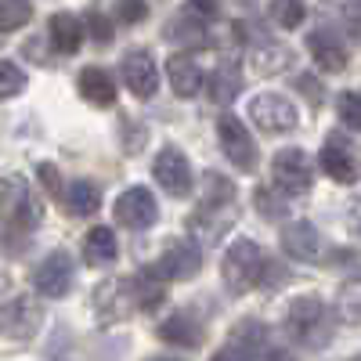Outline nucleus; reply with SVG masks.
I'll return each mask as SVG.
<instances>
[{"label": "nucleus", "instance_id": "58836bf2", "mask_svg": "<svg viewBox=\"0 0 361 361\" xmlns=\"http://www.w3.org/2000/svg\"><path fill=\"white\" fill-rule=\"evenodd\" d=\"M188 8H192V15H199V18H217V0H188Z\"/></svg>", "mask_w": 361, "mask_h": 361}, {"label": "nucleus", "instance_id": "39448f33", "mask_svg": "<svg viewBox=\"0 0 361 361\" xmlns=\"http://www.w3.org/2000/svg\"><path fill=\"white\" fill-rule=\"evenodd\" d=\"M271 177H275V188L282 192V199H300L311 192V159L300 148H282L271 159Z\"/></svg>", "mask_w": 361, "mask_h": 361}, {"label": "nucleus", "instance_id": "7ed1b4c3", "mask_svg": "<svg viewBox=\"0 0 361 361\" xmlns=\"http://www.w3.org/2000/svg\"><path fill=\"white\" fill-rule=\"evenodd\" d=\"M286 333L296 343H307V347H325L329 343V311L318 296H296L289 311H286Z\"/></svg>", "mask_w": 361, "mask_h": 361}, {"label": "nucleus", "instance_id": "79ce46f5", "mask_svg": "<svg viewBox=\"0 0 361 361\" xmlns=\"http://www.w3.org/2000/svg\"><path fill=\"white\" fill-rule=\"evenodd\" d=\"M350 221H354V228H361V199H357L354 209H350Z\"/></svg>", "mask_w": 361, "mask_h": 361}, {"label": "nucleus", "instance_id": "72a5a7b5", "mask_svg": "<svg viewBox=\"0 0 361 361\" xmlns=\"http://www.w3.org/2000/svg\"><path fill=\"white\" fill-rule=\"evenodd\" d=\"M166 37H177V40H185V44H195L202 40V25H188V18H177L173 25H166Z\"/></svg>", "mask_w": 361, "mask_h": 361}, {"label": "nucleus", "instance_id": "4be33fe9", "mask_svg": "<svg viewBox=\"0 0 361 361\" xmlns=\"http://www.w3.org/2000/svg\"><path fill=\"white\" fill-rule=\"evenodd\" d=\"M199 264H202V257H199L195 246L170 243L166 253H163V260H159V271H163L166 279H188V275H195V271H199Z\"/></svg>", "mask_w": 361, "mask_h": 361}, {"label": "nucleus", "instance_id": "37998d69", "mask_svg": "<svg viewBox=\"0 0 361 361\" xmlns=\"http://www.w3.org/2000/svg\"><path fill=\"white\" fill-rule=\"evenodd\" d=\"M148 361H177V357H148Z\"/></svg>", "mask_w": 361, "mask_h": 361}, {"label": "nucleus", "instance_id": "473e14b6", "mask_svg": "<svg viewBox=\"0 0 361 361\" xmlns=\"http://www.w3.org/2000/svg\"><path fill=\"white\" fill-rule=\"evenodd\" d=\"M340 119L350 130H361V94H340Z\"/></svg>", "mask_w": 361, "mask_h": 361}, {"label": "nucleus", "instance_id": "b1692460", "mask_svg": "<svg viewBox=\"0 0 361 361\" xmlns=\"http://www.w3.org/2000/svg\"><path fill=\"white\" fill-rule=\"evenodd\" d=\"M62 202L73 217H94L102 209V192L90 185V180H73V185H66Z\"/></svg>", "mask_w": 361, "mask_h": 361}, {"label": "nucleus", "instance_id": "4468645a", "mask_svg": "<svg viewBox=\"0 0 361 361\" xmlns=\"http://www.w3.org/2000/svg\"><path fill=\"white\" fill-rule=\"evenodd\" d=\"M318 163H322V170L333 177V180H340V185H354L357 173H361V170H357V159H354V152H350V145H347L340 134H333V137L325 141Z\"/></svg>", "mask_w": 361, "mask_h": 361}, {"label": "nucleus", "instance_id": "412c9836", "mask_svg": "<svg viewBox=\"0 0 361 361\" xmlns=\"http://www.w3.org/2000/svg\"><path fill=\"white\" fill-rule=\"evenodd\" d=\"M47 37H51L58 54H76L80 44H83V22L76 15H69V11H58L47 22Z\"/></svg>", "mask_w": 361, "mask_h": 361}, {"label": "nucleus", "instance_id": "dca6fc26", "mask_svg": "<svg viewBox=\"0 0 361 361\" xmlns=\"http://www.w3.org/2000/svg\"><path fill=\"white\" fill-rule=\"evenodd\" d=\"M130 304H134V296H130V286H123V282H102L94 293V311H98L102 325L123 322L130 314Z\"/></svg>", "mask_w": 361, "mask_h": 361}, {"label": "nucleus", "instance_id": "ddd939ff", "mask_svg": "<svg viewBox=\"0 0 361 361\" xmlns=\"http://www.w3.org/2000/svg\"><path fill=\"white\" fill-rule=\"evenodd\" d=\"M279 243H282V253L289 260H300V264H311V260L322 257V238H318V231H314L311 221L286 224L282 235H279Z\"/></svg>", "mask_w": 361, "mask_h": 361}, {"label": "nucleus", "instance_id": "20e7f679", "mask_svg": "<svg viewBox=\"0 0 361 361\" xmlns=\"http://www.w3.org/2000/svg\"><path fill=\"white\" fill-rule=\"evenodd\" d=\"M0 202H4V224H8V238L15 231H33L44 217L40 209V199L29 192V185L22 177L8 173L4 177V195H0Z\"/></svg>", "mask_w": 361, "mask_h": 361}, {"label": "nucleus", "instance_id": "6ab92c4d", "mask_svg": "<svg viewBox=\"0 0 361 361\" xmlns=\"http://www.w3.org/2000/svg\"><path fill=\"white\" fill-rule=\"evenodd\" d=\"M76 87H80V94L90 102V105H98V109H109L116 102V80L112 73H105L102 66H87L80 76H76Z\"/></svg>", "mask_w": 361, "mask_h": 361}, {"label": "nucleus", "instance_id": "f257e3e1", "mask_svg": "<svg viewBox=\"0 0 361 361\" xmlns=\"http://www.w3.org/2000/svg\"><path fill=\"white\" fill-rule=\"evenodd\" d=\"M238 217V202H235V185L221 173H206L202 177V199L199 209H192L188 231L199 246H214L224 238V231Z\"/></svg>", "mask_w": 361, "mask_h": 361}, {"label": "nucleus", "instance_id": "4c0bfd02", "mask_svg": "<svg viewBox=\"0 0 361 361\" xmlns=\"http://www.w3.org/2000/svg\"><path fill=\"white\" fill-rule=\"evenodd\" d=\"M343 18H347V25H350V33H357V37H361V0H347Z\"/></svg>", "mask_w": 361, "mask_h": 361}, {"label": "nucleus", "instance_id": "ea45409f", "mask_svg": "<svg viewBox=\"0 0 361 361\" xmlns=\"http://www.w3.org/2000/svg\"><path fill=\"white\" fill-rule=\"evenodd\" d=\"M296 87L304 90V94H307V98H311L314 105L322 102V87H318V83H311V76H296Z\"/></svg>", "mask_w": 361, "mask_h": 361}, {"label": "nucleus", "instance_id": "2eb2a0df", "mask_svg": "<svg viewBox=\"0 0 361 361\" xmlns=\"http://www.w3.org/2000/svg\"><path fill=\"white\" fill-rule=\"evenodd\" d=\"M307 51L322 73H343L347 69V47L333 29H314L307 37Z\"/></svg>", "mask_w": 361, "mask_h": 361}, {"label": "nucleus", "instance_id": "0eeeda50", "mask_svg": "<svg viewBox=\"0 0 361 361\" xmlns=\"http://www.w3.org/2000/svg\"><path fill=\"white\" fill-rule=\"evenodd\" d=\"M152 173H156L159 188H163L166 195H173V199L192 195L195 180H192V166H188V159H185V152H180V148L166 145L163 152L156 156V163H152Z\"/></svg>", "mask_w": 361, "mask_h": 361}, {"label": "nucleus", "instance_id": "423d86ee", "mask_svg": "<svg viewBox=\"0 0 361 361\" xmlns=\"http://www.w3.org/2000/svg\"><path fill=\"white\" fill-rule=\"evenodd\" d=\"M217 137H221V152L228 156V163L243 173H253L257 170V145L250 137V130L243 127V119L224 112L217 119Z\"/></svg>", "mask_w": 361, "mask_h": 361}, {"label": "nucleus", "instance_id": "a878e982", "mask_svg": "<svg viewBox=\"0 0 361 361\" xmlns=\"http://www.w3.org/2000/svg\"><path fill=\"white\" fill-rule=\"evenodd\" d=\"M83 253H87V264H112L116 260V235L112 228H90L87 231V243H83Z\"/></svg>", "mask_w": 361, "mask_h": 361}, {"label": "nucleus", "instance_id": "9d476101", "mask_svg": "<svg viewBox=\"0 0 361 361\" xmlns=\"http://www.w3.org/2000/svg\"><path fill=\"white\" fill-rule=\"evenodd\" d=\"M156 217H159V206H156V195L148 192V188H141V185H134V188H127L123 195L116 199V221L119 224H127V228H152L156 224Z\"/></svg>", "mask_w": 361, "mask_h": 361}, {"label": "nucleus", "instance_id": "f704fd0d", "mask_svg": "<svg viewBox=\"0 0 361 361\" xmlns=\"http://www.w3.org/2000/svg\"><path fill=\"white\" fill-rule=\"evenodd\" d=\"M87 29H90V37H94L98 44H109V40H112V25H109V18L98 15V11L87 15Z\"/></svg>", "mask_w": 361, "mask_h": 361}, {"label": "nucleus", "instance_id": "6e6552de", "mask_svg": "<svg viewBox=\"0 0 361 361\" xmlns=\"http://www.w3.org/2000/svg\"><path fill=\"white\" fill-rule=\"evenodd\" d=\"M250 119L257 123V130H267V134H286L300 123L293 102H286L282 94H271V90L250 102Z\"/></svg>", "mask_w": 361, "mask_h": 361}, {"label": "nucleus", "instance_id": "c756f323", "mask_svg": "<svg viewBox=\"0 0 361 361\" xmlns=\"http://www.w3.org/2000/svg\"><path fill=\"white\" fill-rule=\"evenodd\" d=\"M340 318L343 322H350V325H361V279H354V282H347L343 289H340Z\"/></svg>", "mask_w": 361, "mask_h": 361}, {"label": "nucleus", "instance_id": "f3484780", "mask_svg": "<svg viewBox=\"0 0 361 361\" xmlns=\"http://www.w3.org/2000/svg\"><path fill=\"white\" fill-rule=\"evenodd\" d=\"M166 275L159 271V264H152V267H141L137 275L130 279V296H134V304L141 307V311H156L163 300H166Z\"/></svg>", "mask_w": 361, "mask_h": 361}, {"label": "nucleus", "instance_id": "aec40b11", "mask_svg": "<svg viewBox=\"0 0 361 361\" xmlns=\"http://www.w3.org/2000/svg\"><path fill=\"white\" fill-rule=\"evenodd\" d=\"M159 340H166L173 347H199L202 343V325L192 311H173L159 325Z\"/></svg>", "mask_w": 361, "mask_h": 361}, {"label": "nucleus", "instance_id": "bb28decb", "mask_svg": "<svg viewBox=\"0 0 361 361\" xmlns=\"http://www.w3.org/2000/svg\"><path fill=\"white\" fill-rule=\"evenodd\" d=\"M228 343H235V347H243V350H250L253 357L264 350V343H267V325L264 322H257V318H243L235 329H231V336H228Z\"/></svg>", "mask_w": 361, "mask_h": 361}, {"label": "nucleus", "instance_id": "a19ab883", "mask_svg": "<svg viewBox=\"0 0 361 361\" xmlns=\"http://www.w3.org/2000/svg\"><path fill=\"white\" fill-rule=\"evenodd\" d=\"M267 361H296V357H293L289 350H271V354H267Z\"/></svg>", "mask_w": 361, "mask_h": 361}, {"label": "nucleus", "instance_id": "cd10ccee", "mask_svg": "<svg viewBox=\"0 0 361 361\" xmlns=\"http://www.w3.org/2000/svg\"><path fill=\"white\" fill-rule=\"evenodd\" d=\"M33 18V0H0V29L15 33Z\"/></svg>", "mask_w": 361, "mask_h": 361}, {"label": "nucleus", "instance_id": "1a4fd4ad", "mask_svg": "<svg viewBox=\"0 0 361 361\" xmlns=\"http://www.w3.org/2000/svg\"><path fill=\"white\" fill-rule=\"evenodd\" d=\"M119 76H123L127 90L134 98H152L159 90V69H156V58L148 54L145 47L127 51L123 54V66H119Z\"/></svg>", "mask_w": 361, "mask_h": 361}, {"label": "nucleus", "instance_id": "c03bdc74", "mask_svg": "<svg viewBox=\"0 0 361 361\" xmlns=\"http://www.w3.org/2000/svg\"><path fill=\"white\" fill-rule=\"evenodd\" d=\"M354 361H361V357H354Z\"/></svg>", "mask_w": 361, "mask_h": 361}, {"label": "nucleus", "instance_id": "c85d7f7f", "mask_svg": "<svg viewBox=\"0 0 361 361\" xmlns=\"http://www.w3.org/2000/svg\"><path fill=\"white\" fill-rule=\"evenodd\" d=\"M267 15H271V22H275L279 29H296L300 22H304V4L300 0H271L267 4Z\"/></svg>", "mask_w": 361, "mask_h": 361}, {"label": "nucleus", "instance_id": "9b49d317", "mask_svg": "<svg viewBox=\"0 0 361 361\" xmlns=\"http://www.w3.org/2000/svg\"><path fill=\"white\" fill-rule=\"evenodd\" d=\"M33 282L44 296L51 300H62L69 289H73V257L69 253H51L37 264L33 271Z\"/></svg>", "mask_w": 361, "mask_h": 361}, {"label": "nucleus", "instance_id": "393cba45", "mask_svg": "<svg viewBox=\"0 0 361 361\" xmlns=\"http://www.w3.org/2000/svg\"><path fill=\"white\" fill-rule=\"evenodd\" d=\"M243 90V76H238V66L235 62H221L214 69V80H209V98L217 105H228L235 102V94Z\"/></svg>", "mask_w": 361, "mask_h": 361}, {"label": "nucleus", "instance_id": "7c9ffc66", "mask_svg": "<svg viewBox=\"0 0 361 361\" xmlns=\"http://www.w3.org/2000/svg\"><path fill=\"white\" fill-rule=\"evenodd\" d=\"M22 87H25V73H22L15 62H4V66H0V94H4V98H15Z\"/></svg>", "mask_w": 361, "mask_h": 361}, {"label": "nucleus", "instance_id": "e433bc0d", "mask_svg": "<svg viewBox=\"0 0 361 361\" xmlns=\"http://www.w3.org/2000/svg\"><path fill=\"white\" fill-rule=\"evenodd\" d=\"M209 361H257V357H253L250 350H243V347H235V343H224Z\"/></svg>", "mask_w": 361, "mask_h": 361}, {"label": "nucleus", "instance_id": "a211bd4d", "mask_svg": "<svg viewBox=\"0 0 361 361\" xmlns=\"http://www.w3.org/2000/svg\"><path fill=\"white\" fill-rule=\"evenodd\" d=\"M166 76H170V87H173L177 98H192V94H199V87H202V69H199V62L188 51L170 54Z\"/></svg>", "mask_w": 361, "mask_h": 361}, {"label": "nucleus", "instance_id": "c9c22d12", "mask_svg": "<svg viewBox=\"0 0 361 361\" xmlns=\"http://www.w3.org/2000/svg\"><path fill=\"white\" fill-rule=\"evenodd\" d=\"M37 170H40V180H44V188H47V192H54V195H66V192H62V177H58V170H54L51 163H40Z\"/></svg>", "mask_w": 361, "mask_h": 361}, {"label": "nucleus", "instance_id": "f03ea898", "mask_svg": "<svg viewBox=\"0 0 361 361\" xmlns=\"http://www.w3.org/2000/svg\"><path fill=\"white\" fill-rule=\"evenodd\" d=\"M264 271H267L264 250L257 243H250V238L231 243L228 253H224V260H221V275H224L228 293H250L253 286L264 282Z\"/></svg>", "mask_w": 361, "mask_h": 361}, {"label": "nucleus", "instance_id": "5701e85b", "mask_svg": "<svg viewBox=\"0 0 361 361\" xmlns=\"http://www.w3.org/2000/svg\"><path fill=\"white\" fill-rule=\"evenodd\" d=\"M253 51H250V58H253V66H257V73H282L289 62H293V54L286 51V47H279L271 37H264V33H253Z\"/></svg>", "mask_w": 361, "mask_h": 361}, {"label": "nucleus", "instance_id": "2f4dec72", "mask_svg": "<svg viewBox=\"0 0 361 361\" xmlns=\"http://www.w3.org/2000/svg\"><path fill=\"white\" fill-rule=\"evenodd\" d=\"M116 18L127 22V25H137L148 18V4L145 0H116Z\"/></svg>", "mask_w": 361, "mask_h": 361}, {"label": "nucleus", "instance_id": "f8f14e48", "mask_svg": "<svg viewBox=\"0 0 361 361\" xmlns=\"http://www.w3.org/2000/svg\"><path fill=\"white\" fill-rule=\"evenodd\" d=\"M44 325V311L33 296H15L4 307V333L11 340H33Z\"/></svg>", "mask_w": 361, "mask_h": 361}]
</instances>
